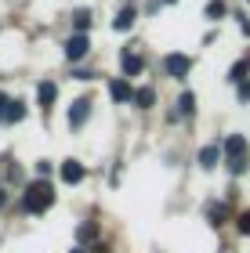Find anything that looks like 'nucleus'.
I'll return each instance as SVG.
<instances>
[{
    "label": "nucleus",
    "instance_id": "15",
    "mask_svg": "<svg viewBox=\"0 0 250 253\" xmlns=\"http://www.w3.org/2000/svg\"><path fill=\"white\" fill-rule=\"evenodd\" d=\"M73 26H76V33H84V29L91 26V11H84V7L73 11Z\"/></svg>",
    "mask_w": 250,
    "mask_h": 253
},
{
    "label": "nucleus",
    "instance_id": "4",
    "mask_svg": "<svg viewBox=\"0 0 250 253\" xmlns=\"http://www.w3.org/2000/svg\"><path fill=\"white\" fill-rule=\"evenodd\" d=\"M225 156H229V163H236V159H247V137H243V134L225 137Z\"/></svg>",
    "mask_w": 250,
    "mask_h": 253
},
{
    "label": "nucleus",
    "instance_id": "1",
    "mask_svg": "<svg viewBox=\"0 0 250 253\" xmlns=\"http://www.w3.org/2000/svg\"><path fill=\"white\" fill-rule=\"evenodd\" d=\"M51 203H54V188L48 185V177L33 181V185L26 188V195H22V206H26L29 213H44V210H51Z\"/></svg>",
    "mask_w": 250,
    "mask_h": 253
},
{
    "label": "nucleus",
    "instance_id": "19",
    "mask_svg": "<svg viewBox=\"0 0 250 253\" xmlns=\"http://www.w3.org/2000/svg\"><path fill=\"white\" fill-rule=\"evenodd\" d=\"M51 174V163H48V159H40V163H37V177H48Z\"/></svg>",
    "mask_w": 250,
    "mask_h": 253
},
{
    "label": "nucleus",
    "instance_id": "20",
    "mask_svg": "<svg viewBox=\"0 0 250 253\" xmlns=\"http://www.w3.org/2000/svg\"><path fill=\"white\" fill-rule=\"evenodd\" d=\"M80 239H95V224H80Z\"/></svg>",
    "mask_w": 250,
    "mask_h": 253
},
{
    "label": "nucleus",
    "instance_id": "16",
    "mask_svg": "<svg viewBox=\"0 0 250 253\" xmlns=\"http://www.w3.org/2000/svg\"><path fill=\"white\" fill-rule=\"evenodd\" d=\"M221 15H225V0H210V4H207V18L218 22Z\"/></svg>",
    "mask_w": 250,
    "mask_h": 253
},
{
    "label": "nucleus",
    "instance_id": "9",
    "mask_svg": "<svg viewBox=\"0 0 250 253\" xmlns=\"http://www.w3.org/2000/svg\"><path fill=\"white\" fill-rule=\"evenodd\" d=\"M109 98L112 101H134V90H131L127 80H112L109 84Z\"/></svg>",
    "mask_w": 250,
    "mask_h": 253
},
{
    "label": "nucleus",
    "instance_id": "24",
    "mask_svg": "<svg viewBox=\"0 0 250 253\" xmlns=\"http://www.w3.org/2000/svg\"><path fill=\"white\" fill-rule=\"evenodd\" d=\"M0 206H4V192H0Z\"/></svg>",
    "mask_w": 250,
    "mask_h": 253
},
{
    "label": "nucleus",
    "instance_id": "12",
    "mask_svg": "<svg viewBox=\"0 0 250 253\" xmlns=\"http://www.w3.org/2000/svg\"><path fill=\"white\" fill-rule=\"evenodd\" d=\"M120 65H123V73H127V76H138L142 73V58H138V54H131V51L120 54Z\"/></svg>",
    "mask_w": 250,
    "mask_h": 253
},
{
    "label": "nucleus",
    "instance_id": "11",
    "mask_svg": "<svg viewBox=\"0 0 250 253\" xmlns=\"http://www.w3.org/2000/svg\"><path fill=\"white\" fill-rule=\"evenodd\" d=\"M4 123H18V120H26V105L15 98V101H7V109H4V116H0Z\"/></svg>",
    "mask_w": 250,
    "mask_h": 253
},
{
    "label": "nucleus",
    "instance_id": "5",
    "mask_svg": "<svg viewBox=\"0 0 250 253\" xmlns=\"http://www.w3.org/2000/svg\"><path fill=\"white\" fill-rule=\"evenodd\" d=\"M91 116V98H76L69 105V126H84Z\"/></svg>",
    "mask_w": 250,
    "mask_h": 253
},
{
    "label": "nucleus",
    "instance_id": "17",
    "mask_svg": "<svg viewBox=\"0 0 250 253\" xmlns=\"http://www.w3.org/2000/svg\"><path fill=\"white\" fill-rule=\"evenodd\" d=\"M243 73H247V62H236V65H232V73H229V80H232V84H240Z\"/></svg>",
    "mask_w": 250,
    "mask_h": 253
},
{
    "label": "nucleus",
    "instance_id": "23",
    "mask_svg": "<svg viewBox=\"0 0 250 253\" xmlns=\"http://www.w3.org/2000/svg\"><path fill=\"white\" fill-rule=\"evenodd\" d=\"M69 253H84V250H80V246H76V250H69Z\"/></svg>",
    "mask_w": 250,
    "mask_h": 253
},
{
    "label": "nucleus",
    "instance_id": "6",
    "mask_svg": "<svg viewBox=\"0 0 250 253\" xmlns=\"http://www.w3.org/2000/svg\"><path fill=\"white\" fill-rule=\"evenodd\" d=\"M54 98H58V87H54V84H51V80H44V84L37 87V101H40V109H44V112H48V109L54 105Z\"/></svg>",
    "mask_w": 250,
    "mask_h": 253
},
{
    "label": "nucleus",
    "instance_id": "22",
    "mask_svg": "<svg viewBox=\"0 0 250 253\" xmlns=\"http://www.w3.org/2000/svg\"><path fill=\"white\" fill-rule=\"evenodd\" d=\"M240 26H243V33H247V37H250V22L243 18V22H240Z\"/></svg>",
    "mask_w": 250,
    "mask_h": 253
},
{
    "label": "nucleus",
    "instance_id": "14",
    "mask_svg": "<svg viewBox=\"0 0 250 253\" xmlns=\"http://www.w3.org/2000/svg\"><path fill=\"white\" fill-rule=\"evenodd\" d=\"M192 109H196V94L185 90V94L178 98V112H181V116H192Z\"/></svg>",
    "mask_w": 250,
    "mask_h": 253
},
{
    "label": "nucleus",
    "instance_id": "3",
    "mask_svg": "<svg viewBox=\"0 0 250 253\" xmlns=\"http://www.w3.org/2000/svg\"><path fill=\"white\" fill-rule=\"evenodd\" d=\"M87 51H91V43H87V37H84V33H76V37H69V40H65V58H69V62H80Z\"/></svg>",
    "mask_w": 250,
    "mask_h": 253
},
{
    "label": "nucleus",
    "instance_id": "7",
    "mask_svg": "<svg viewBox=\"0 0 250 253\" xmlns=\"http://www.w3.org/2000/svg\"><path fill=\"white\" fill-rule=\"evenodd\" d=\"M221 152H225V145H218V141L207 145V148L200 152V167H203V170H214V167H218V159H221Z\"/></svg>",
    "mask_w": 250,
    "mask_h": 253
},
{
    "label": "nucleus",
    "instance_id": "10",
    "mask_svg": "<svg viewBox=\"0 0 250 253\" xmlns=\"http://www.w3.org/2000/svg\"><path fill=\"white\" fill-rule=\"evenodd\" d=\"M134 18H138V11H134V7H123L120 15H116V22H112V29H116V33H127V29L134 26Z\"/></svg>",
    "mask_w": 250,
    "mask_h": 253
},
{
    "label": "nucleus",
    "instance_id": "13",
    "mask_svg": "<svg viewBox=\"0 0 250 253\" xmlns=\"http://www.w3.org/2000/svg\"><path fill=\"white\" fill-rule=\"evenodd\" d=\"M152 101H156L152 87H138V90H134V105H138V109H152Z\"/></svg>",
    "mask_w": 250,
    "mask_h": 253
},
{
    "label": "nucleus",
    "instance_id": "8",
    "mask_svg": "<svg viewBox=\"0 0 250 253\" xmlns=\"http://www.w3.org/2000/svg\"><path fill=\"white\" fill-rule=\"evenodd\" d=\"M62 181H65V185H76V181H84V163H76V159H65V163H62Z\"/></svg>",
    "mask_w": 250,
    "mask_h": 253
},
{
    "label": "nucleus",
    "instance_id": "18",
    "mask_svg": "<svg viewBox=\"0 0 250 253\" xmlns=\"http://www.w3.org/2000/svg\"><path fill=\"white\" fill-rule=\"evenodd\" d=\"M240 232H243V235H250V210H243V213H240Z\"/></svg>",
    "mask_w": 250,
    "mask_h": 253
},
{
    "label": "nucleus",
    "instance_id": "2",
    "mask_svg": "<svg viewBox=\"0 0 250 253\" xmlns=\"http://www.w3.org/2000/svg\"><path fill=\"white\" fill-rule=\"evenodd\" d=\"M163 69H167V76L181 80V76H189L192 58H189V54H167V58H163Z\"/></svg>",
    "mask_w": 250,
    "mask_h": 253
},
{
    "label": "nucleus",
    "instance_id": "25",
    "mask_svg": "<svg viewBox=\"0 0 250 253\" xmlns=\"http://www.w3.org/2000/svg\"><path fill=\"white\" fill-rule=\"evenodd\" d=\"M163 4H178V0H163Z\"/></svg>",
    "mask_w": 250,
    "mask_h": 253
},
{
    "label": "nucleus",
    "instance_id": "21",
    "mask_svg": "<svg viewBox=\"0 0 250 253\" xmlns=\"http://www.w3.org/2000/svg\"><path fill=\"white\" fill-rule=\"evenodd\" d=\"M7 101H11L7 94H0V116H4V109H7Z\"/></svg>",
    "mask_w": 250,
    "mask_h": 253
}]
</instances>
